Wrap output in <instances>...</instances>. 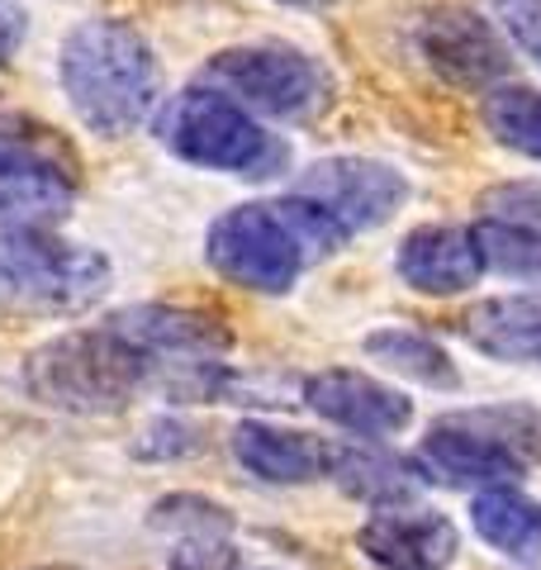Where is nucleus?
Listing matches in <instances>:
<instances>
[{
	"label": "nucleus",
	"instance_id": "15",
	"mask_svg": "<svg viewBox=\"0 0 541 570\" xmlns=\"http://www.w3.org/2000/svg\"><path fill=\"white\" fill-rule=\"evenodd\" d=\"M238 466L266 485H314L328 480V442L304 433V428H281L270 419H243L228 438Z\"/></svg>",
	"mask_w": 541,
	"mask_h": 570
},
{
	"label": "nucleus",
	"instance_id": "18",
	"mask_svg": "<svg viewBox=\"0 0 541 570\" xmlns=\"http://www.w3.org/2000/svg\"><path fill=\"white\" fill-rule=\"evenodd\" d=\"M471 523L480 532V542H490L503 557L541 561V504L518 485L480 490L471 499Z\"/></svg>",
	"mask_w": 541,
	"mask_h": 570
},
{
	"label": "nucleus",
	"instance_id": "21",
	"mask_svg": "<svg viewBox=\"0 0 541 570\" xmlns=\"http://www.w3.org/2000/svg\"><path fill=\"white\" fill-rule=\"evenodd\" d=\"M465 428H475L490 442H499L522 471L541 466V409L532 404H480V409H456Z\"/></svg>",
	"mask_w": 541,
	"mask_h": 570
},
{
	"label": "nucleus",
	"instance_id": "25",
	"mask_svg": "<svg viewBox=\"0 0 541 570\" xmlns=\"http://www.w3.org/2000/svg\"><path fill=\"white\" fill-rule=\"evenodd\" d=\"M480 219L528 228L541 238V181H503L480 195Z\"/></svg>",
	"mask_w": 541,
	"mask_h": 570
},
{
	"label": "nucleus",
	"instance_id": "17",
	"mask_svg": "<svg viewBox=\"0 0 541 570\" xmlns=\"http://www.w3.org/2000/svg\"><path fill=\"white\" fill-rule=\"evenodd\" d=\"M461 337L494 362L541 366V295H499L480 299L461 314Z\"/></svg>",
	"mask_w": 541,
	"mask_h": 570
},
{
	"label": "nucleus",
	"instance_id": "1",
	"mask_svg": "<svg viewBox=\"0 0 541 570\" xmlns=\"http://www.w3.org/2000/svg\"><path fill=\"white\" fill-rule=\"evenodd\" d=\"M342 228L299 195L233 205L205 228V262L214 276L252 295H285L314 262L342 253Z\"/></svg>",
	"mask_w": 541,
	"mask_h": 570
},
{
	"label": "nucleus",
	"instance_id": "29",
	"mask_svg": "<svg viewBox=\"0 0 541 570\" xmlns=\"http://www.w3.org/2000/svg\"><path fill=\"white\" fill-rule=\"evenodd\" d=\"M281 6H299V10H328L337 0H281Z\"/></svg>",
	"mask_w": 541,
	"mask_h": 570
},
{
	"label": "nucleus",
	"instance_id": "27",
	"mask_svg": "<svg viewBox=\"0 0 541 570\" xmlns=\"http://www.w3.org/2000/svg\"><path fill=\"white\" fill-rule=\"evenodd\" d=\"M503 33L513 39V48L528 62L541 67V0H490Z\"/></svg>",
	"mask_w": 541,
	"mask_h": 570
},
{
	"label": "nucleus",
	"instance_id": "11",
	"mask_svg": "<svg viewBox=\"0 0 541 570\" xmlns=\"http://www.w3.org/2000/svg\"><path fill=\"white\" fill-rule=\"evenodd\" d=\"M299 404H309L318 419H328L333 428L381 442L404 433L413 423V400L404 390H394L385 381L366 376V371H347V366H328L299 381Z\"/></svg>",
	"mask_w": 541,
	"mask_h": 570
},
{
	"label": "nucleus",
	"instance_id": "4",
	"mask_svg": "<svg viewBox=\"0 0 541 570\" xmlns=\"http://www.w3.org/2000/svg\"><path fill=\"white\" fill-rule=\"evenodd\" d=\"M157 138L171 157L205 171H228L243 181H270L291 167V142L270 134L266 124L243 110L224 91L195 81L171 96L157 115Z\"/></svg>",
	"mask_w": 541,
	"mask_h": 570
},
{
	"label": "nucleus",
	"instance_id": "16",
	"mask_svg": "<svg viewBox=\"0 0 541 570\" xmlns=\"http://www.w3.org/2000/svg\"><path fill=\"white\" fill-rule=\"evenodd\" d=\"M328 480L347 499H356V504H366L375 513L409 509L423 494L419 466L375 448V442H328Z\"/></svg>",
	"mask_w": 541,
	"mask_h": 570
},
{
	"label": "nucleus",
	"instance_id": "2",
	"mask_svg": "<svg viewBox=\"0 0 541 570\" xmlns=\"http://www.w3.org/2000/svg\"><path fill=\"white\" fill-rule=\"evenodd\" d=\"M58 81L77 119L100 138H129L161 115V62L124 20H81L58 48Z\"/></svg>",
	"mask_w": 541,
	"mask_h": 570
},
{
	"label": "nucleus",
	"instance_id": "3",
	"mask_svg": "<svg viewBox=\"0 0 541 570\" xmlns=\"http://www.w3.org/2000/svg\"><path fill=\"white\" fill-rule=\"evenodd\" d=\"M20 385L33 404L58 409V414L110 419L138 400L142 385H153V362L124 343L110 324H96L33 347L20 366Z\"/></svg>",
	"mask_w": 541,
	"mask_h": 570
},
{
	"label": "nucleus",
	"instance_id": "8",
	"mask_svg": "<svg viewBox=\"0 0 541 570\" xmlns=\"http://www.w3.org/2000/svg\"><path fill=\"white\" fill-rule=\"evenodd\" d=\"M291 195L318 205L328 219L342 228V238L371 234V228L390 224L409 200L404 171L375 157H323L309 171H299Z\"/></svg>",
	"mask_w": 541,
	"mask_h": 570
},
{
	"label": "nucleus",
	"instance_id": "20",
	"mask_svg": "<svg viewBox=\"0 0 541 570\" xmlns=\"http://www.w3.org/2000/svg\"><path fill=\"white\" fill-rule=\"evenodd\" d=\"M480 119L499 148L541 163V86L503 81L480 100Z\"/></svg>",
	"mask_w": 541,
	"mask_h": 570
},
{
	"label": "nucleus",
	"instance_id": "24",
	"mask_svg": "<svg viewBox=\"0 0 541 570\" xmlns=\"http://www.w3.org/2000/svg\"><path fill=\"white\" fill-rule=\"evenodd\" d=\"M209 448V433L186 414H157L142 423V433L134 442L138 461H190Z\"/></svg>",
	"mask_w": 541,
	"mask_h": 570
},
{
	"label": "nucleus",
	"instance_id": "14",
	"mask_svg": "<svg viewBox=\"0 0 541 570\" xmlns=\"http://www.w3.org/2000/svg\"><path fill=\"white\" fill-rule=\"evenodd\" d=\"M394 272L409 291L419 295H465L471 285H480L484 262L475 234L461 224H419L409 228L400 253H394Z\"/></svg>",
	"mask_w": 541,
	"mask_h": 570
},
{
	"label": "nucleus",
	"instance_id": "28",
	"mask_svg": "<svg viewBox=\"0 0 541 570\" xmlns=\"http://www.w3.org/2000/svg\"><path fill=\"white\" fill-rule=\"evenodd\" d=\"M29 39V14L20 0H0V67L14 62V52Z\"/></svg>",
	"mask_w": 541,
	"mask_h": 570
},
{
	"label": "nucleus",
	"instance_id": "6",
	"mask_svg": "<svg viewBox=\"0 0 541 570\" xmlns=\"http://www.w3.org/2000/svg\"><path fill=\"white\" fill-rule=\"evenodd\" d=\"M77 153L29 115L0 110V234H39L67 219L77 200Z\"/></svg>",
	"mask_w": 541,
	"mask_h": 570
},
{
	"label": "nucleus",
	"instance_id": "22",
	"mask_svg": "<svg viewBox=\"0 0 541 570\" xmlns=\"http://www.w3.org/2000/svg\"><path fill=\"white\" fill-rule=\"evenodd\" d=\"M471 234H475L484 272L541 285V238L537 234H528V228H513V224H499V219H475Z\"/></svg>",
	"mask_w": 541,
	"mask_h": 570
},
{
	"label": "nucleus",
	"instance_id": "5",
	"mask_svg": "<svg viewBox=\"0 0 541 570\" xmlns=\"http://www.w3.org/2000/svg\"><path fill=\"white\" fill-rule=\"evenodd\" d=\"M115 285V266L86 243H67L52 228L0 234V309L77 318L96 309Z\"/></svg>",
	"mask_w": 541,
	"mask_h": 570
},
{
	"label": "nucleus",
	"instance_id": "9",
	"mask_svg": "<svg viewBox=\"0 0 541 570\" xmlns=\"http://www.w3.org/2000/svg\"><path fill=\"white\" fill-rule=\"evenodd\" d=\"M413 43H419L427 67L442 81L461 86V91L490 96L494 86L513 77V52L503 43V33L471 6L427 10L419 29H413Z\"/></svg>",
	"mask_w": 541,
	"mask_h": 570
},
{
	"label": "nucleus",
	"instance_id": "10",
	"mask_svg": "<svg viewBox=\"0 0 541 570\" xmlns=\"http://www.w3.org/2000/svg\"><path fill=\"white\" fill-rule=\"evenodd\" d=\"M134 352L153 362V385H161L176 371L224 362L233 347V333L214 314L186 309V305H129L105 318Z\"/></svg>",
	"mask_w": 541,
	"mask_h": 570
},
{
	"label": "nucleus",
	"instance_id": "7",
	"mask_svg": "<svg viewBox=\"0 0 541 570\" xmlns=\"http://www.w3.org/2000/svg\"><path fill=\"white\" fill-rule=\"evenodd\" d=\"M200 81L257 119L309 124L333 105V71L295 43H238L205 62Z\"/></svg>",
	"mask_w": 541,
	"mask_h": 570
},
{
	"label": "nucleus",
	"instance_id": "12",
	"mask_svg": "<svg viewBox=\"0 0 541 570\" xmlns=\"http://www.w3.org/2000/svg\"><path fill=\"white\" fill-rule=\"evenodd\" d=\"M413 466H419V475L432 480V485L475 490V494L499 490V485H518V480L528 475L499 442L475 433V428H465L456 414H442L427 428V438L419 442V452H413Z\"/></svg>",
	"mask_w": 541,
	"mask_h": 570
},
{
	"label": "nucleus",
	"instance_id": "19",
	"mask_svg": "<svg viewBox=\"0 0 541 570\" xmlns=\"http://www.w3.org/2000/svg\"><path fill=\"white\" fill-rule=\"evenodd\" d=\"M361 352H366L375 366H385L413 385L446 390V395L461 390V371L451 362V352L437 343V337H427L419 328H375V333H366Z\"/></svg>",
	"mask_w": 541,
	"mask_h": 570
},
{
	"label": "nucleus",
	"instance_id": "23",
	"mask_svg": "<svg viewBox=\"0 0 541 570\" xmlns=\"http://www.w3.org/2000/svg\"><path fill=\"white\" fill-rule=\"evenodd\" d=\"M148 528L180 542V538H233L238 523H233V513L224 504H214L205 494H167L153 504Z\"/></svg>",
	"mask_w": 541,
	"mask_h": 570
},
{
	"label": "nucleus",
	"instance_id": "26",
	"mask_svg": "<svg viewBox=\"0 0 541 570\" xmlns=\"http://www.w3.org/2000/svg\"><path fill=\"white\" fill-rule=\"evenodd\" d=\"M167 570H243L233 538H180L171 542Z\"/></svg>",
	"mask_w": 541,
	"mask_h": 570
},
{
	"label": "nucleus",
	"instance_id": "13",
	"mask_svg": "<svg viewBox=\"0 0 541 570\" xmlns=\"http://www.w3.org/2000/svg\"><path fill=\"white\" fill-rule=\"evenodd\" d=\"M356 547L381 570H446L461 551V532L446 513L409 504L371 513L356 532Z\"/></svg>",
	"mask_w": 541,
	"mask_h": 570
}]
</instances>
